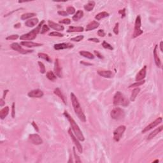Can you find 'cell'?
Returning <instances> with one entry per match:
<instances>
[{
	"label": "cell",
	"mask_w": 163,
	"mask_h": 163,
	"mask_svg": "<svg viewBox=\"0 0 163 163\" xmlns=\"http://www.w3.org/2000/svg\"><path fill=\"white\" fill-rule=\"evenodd\" d=\"M64 115L65 116V117L68 119V120L70 122V126H71V128L72 129V130L73 131V132L75 133V135L76 136V137L79 139L80 141H84L85 138L83 136V133H82V131L80 130V128L78 126V124H76V122L71 117V116L66 111L64 112Z\"/></svg>",
	"instance_id": "cell-1"
},
{
	"label": "cell",
	"mask_w": 163,
	"mask_h": 163,
	"mask_svg": "<svg viewBox=\"0 0 163 163\" xmlns=\"http://www.w3.org/2000/svg\"><path fill=\"white\" fill-rule=\"evenodd\" d=\"M71 103H72L73 107V109L75 110V113L77 115L78 117L79 118L80 120L83 122L86 121V117L83 113V110L82 109L81 105H80V103H79V100H78L76 96L74 94L73 92L71 93Z\"/></svg>",
	"instance_id": "cell-2"
},
{
	"label": "cell",
	"mask_w": 163,
	"mask_h": 163,
	"mask_svg": "<svg viewBox=\"0 0 163 163\" xmlns=\"http://www.w3.org/2000/svg\"><path fill=\"white\" fill-rule=\"evenodd\" d=\"M45 22V21H42L39 24L38 26H37L36 28H34V30H33L32 31H30V33H27V34H24L23 35L21 36L20 37V40H33L35 39L36 37L37 34H38L41 31V27L43 26V23Z\"/></svg>",
	"instance_id": "cell-3"
},
{
	"label": "cell",
	"mask_w": 163,
	"mask_h": 163,
	"mask_svg": "<svg viewBox=\"0 0 163 163\" xmlns=\"http://www.w3.org/2000/svg\"><path fill=\"white\" fill-rule=\"evenodd\" d=\"M129 104L128 99L125 98V96L120 92L117 91L113 97V104L115 106H122V107H128Z\"/></svg>",
	"instance_id": "cell-4"
},
{
	"label": "cell",
	"mask_w": 163,
	"mask_h": 163,
	"mask_svg": "<svg viewBox=\"0 0 163 163\" xmlns=\"http://www.w3.org/2000/svg\"><path fill=\"white\" fill-rule=\"evenodd\" d=\"M141 19L140 15H138L136 18V21H135V30H134V33L132 34V38H135L136 37L139 36L143 34V31L141 30Z\"/></svg>",
	"instance_id": "cell-5"
},
{
	"label": "cell",
	"mask_w": 163,
	"mask_h": 163,
	"mask_svg": "<svg viewBox=\"0 0 163 163\" xmlns=\"http://www.w3.org/2000/svg\"><path fill=\"white\" fill-rule=\"evenodd\" d=\"M124 115H125V113H124V110L122 108H119V107L113 108L110 113L111 117L113 119H115V120L122 119V118H124Z\"/></svg>",
	"instance_id": "cell-6"
},
{
	"label": "cell",
	"mask_w": 163,
	"mask_h": 163,
	"mask_svg": "<svg viewBox=\"0 0 163 163\" xmlns=\"http://www.w3.org/2000/svg\"><path fill=\"white\" fill-rule=\"evenodd\" d=\"M126 129V127L122 125L119 126L115 129L113 132V139L115 141H119L122 135H124V132H125Z\"/></svg>",
	"instance_id": "cell-7"
},
{
	"label": "cell",
	"mask_w": 163,
	"mask_h": 163,
	"mask_svg": "<svg viewBox=\"0 0 163 163\" xmlns=\"http://www.w3.org/2000/svg\"><path fill=\"white\" fill-rule=\"evenodd\" d=\"M68 133H69V135H70V137H71V140H72L74 144H75V147H76V149H77V150L79 151V153L82 154V152H83V149H82V145L80 143V142L79 141V139H78L76 137V136H75V135H74V134L72 132V131H71V128L69 129Z\"/></svg>",
	"instance_id": "cell-8"
},
{
	"label": "cell",
	"mask_w": 163,
	"mask_h": 163,
	"mask_svg": "<svg viewBox=\"0 0 163 163\" xmlns=\"http://www.w3.org/2000/svg\"><path fill=\"white\" fill-rule=\"evenodd\" d=\"M10 47H11V48L13 50L17 51L18 52L21 53V54H30V53H32L33 52V50H25V49H22V47H21L18 43H13L12 44L10 45Z\"/></svg>",
	"instance_id": "cell-9"
},
{
	"label": "cell",
	"mask_w": 163,
	"mask_h": 163,
	"mask_svg": "<svg viewBox=\"0 0 163 163\" xmlns=\"http://www.w3.org/2000/svg\"><path fill=\"white\" fill-rule=\"evenodd\" d=\"M162 122V117H159L158 119H157L154 122H151L149 125H148L147 127H145V128H144L143 130L142 131V133H145V132H147V131L151 130V129H153L154 128H155V127H156L157 126H158L159 124H161Z\"/></svg>",
	"instance_id": "cell-10"
},
{
	"label": "cell",
	"mask_w": 163,
	"mask_h": 163,
	"mask_svg": "<svg viewBox=\"0 0 163 163\" xmlns=\"http://www.w3.org/2000/svg\"><path fill=\"white\" fill-rule=\"evenodd\" d=\"M29 138H30L31 143L34 144V145H40V144L43 143V140H42V138L38 134L30 135L29 136Z\"/></svg>",
	"instance_id": "cell-11"
},
{
	"label": "cell",
	"mask_w": 163,
	"mask_h": 163,
	"mask_svg": "<svg viewBox=\"0 0 163 163\" xmlns=\"http://www.w3.org/2000/svg\"><path fill=\"white\" fill-rule=\"evenodd\" d=\"M73 47V45L70 43H58V44H55L54 45V48L55 50H63V49H71Z\"/></svg>",
	"instance_id": "cell-12"
},
{
	"label": "cell",
	"mask_w": 163,
	"mask_h": 163,
	"mask_svg": "<svg viewBox=\"0 0 163 163\" xmlns=\"http://www.w3.org/2000/svg\"><path fill=\"white\" fill-rule=\"evenodd\" d=\"M27 95L30 98H40L43 96V92L40 89H34L29 92Z\"/></svg>",
	"instance_id": "cell-13"
},
{
	"label": "cell",
	"mask_w": 163,
	"mask_h": 163,
	"mask_svg": "<svg viewBox=\"0 0 163 163\" xmlns=\"http://www.w3.org/2000/svg\"><path fill=\"white\" fill-rule=\"evenodd\" d=\"M147 73V66H144V67L138 73L136 76V81L139 82L143 80L146 76Z\"/></svg>",
	"instance_id": "cell-14"
},
{
	"label": "cell",
	"mask_w": 163,
	"mask_h": 163,
	"mask_svg": "<svg viewBox=\"0 0 163 163\" xmlns=\"http://www.w3.org/2000/svg\"><path fill=\"white\" fill-rule=\"evenodd\" d=\"M62 70L61 68L60 64H59V59H56L55 61V64H54V72H55V75L58 77H61L62 76Z\"/></svg>",
	"instance_id": "cell-15"
},
{
	"label": "cell",
	"mask_w": 163,
	"mask_h": 163,
	"mask_svg": "<svg viewBox=\"0 0 163 163\" xmlns=\"http://www.w3.org/2000/svg\"><path fill=\"white\" fill-rule=\"evenodd\" d=\"M48 24L50 28L53 29L54 30H56V31H63L64 30V26H61V25L59 24L55 23V22H52L51 21H48Z\"/></svg>",
	"instance_id": "cell-16"
},
{
	"label": "cell",
	"mask_w": 163,
	"mask_h": 163,
	"mask_svg": "<svg viewBox=\"0 0 163 163\" xmlns=\"http://www.w3.org/2000/svg\"><path fill=\"white\" fill-rule=\"evenodd\" d=\"M157 47H158V45H156V46H155L154 47V58L155 63H156V66H157L158 68H161V60H160L158 54H157Z\"/></svg>",
	"instance_id": "cell-17"
},
{
	"label": "cell",
	"mask_w": 163,
	"mask_h": 163,
	"mask_svg": "<svg viewBox=\"0 0 163 163\" xmlns=\"http://www.w3.org/2000/svg\"><path fill=\"white\" fill-rule=\"evenodd\" d=\"M98 75H100L101 76H103L104 78H107V79H111L113 76V74L112 71L110 70H103V71H98Z\"/></svg>",
	"instance_id": "cell-18"
},
{
	"label": "cell",
	"mask_w": 163,
	"mask_h": 163,
	"mask_svg": "<svg viewBox=\"0 0 163 163\" xmlns=\"http://www.w3.org/2000/svg\"><path fill=\"white\" fill-rule=\"evenodd\" d=\"M99 26V23L97 21H92L91 22H90L89 24L87 25L86 26L85 30L87 31H92V30H95V29L98 28Z\"/></svg>",
	"instance_id": "cell-19"
},
{
	"label": "cell",
	"mask_w": 163,
	"mask_h": 163,
	"mask_svg": "<svg viewBox=\"0 0 163 163\" xmlns=\"http://www.w3.org/2000/svg\"><path fill=\"white\" fill-rule=\"evenodd\" d=\"M21 44L22 45L27 47V48H32V47H36L42 46V43H34V42H26V41H25V42H22L21 43Z\"/></svg>",
	"instance_id": "cell-20"
},
{
	"label": "cell",
	"mask_w": 163,
	"mask_h": 163,
	"mask_svg": "<svg viewBox=\"0 0 163 163\" xmlns=\"http://www.w3.org/2000/svg\"><path fill=\"white\" fill-rule=\"evenodd\" d=\"M54 93L55 94L56 96H57L58 97L60 98V99H61L62 101H63V102L64 103V104H67V102H66V99L65 96L63 95V94L62 93L61 91V90L59 89V88L55 89L54 91Z\"/></svg>",
	"instance_id": "cell-21"
},
{
	"label": "cell",
	"mask_w": 163,
	"mask_h": 163,
	"mask_svg": "<svg viewBox=\"0 0 163 163\" xmlns=\"http://www.w3.org/2000/svg\"><path fill=\"white\" fill-rule=\"evenodd\" d=\"M163 129V126H160L159 128H157L156 129H155L154 131H152V132H150V135H148V137H147V140H151V139H152L153 138H154L155 136H156L157 135H158L159 132H161V131H162Z\"/></svg>",
	"instance_id": "cell-22"
},
{
	"label": "cell",
	"mask_w": 163,
	"mask_h": 163,
	"mask_svg": "<svg viewBox=\"0 0 163 163\" xmlns=\"http://www.w3.org/2000/svg\"><path fill=\"white\" fill-rule=\"evenodd\" d=\"M38 22H39V21L37 18H31V19H29L28 21L25 22V25L29 27H32L36 26L38 23Z\"/></svg>",
	"instance_id": "cell-23"
},
{
	"label": "cell",
	"mask_w": 163,
	"mask_h": 163,
	"mask_svg": "<svg viewBox=\"0 0 163 163\" xmlns=\"http://www.w3.org/2000/svg\"><path fill=\"white\" fill-rule=\"evenodd\" d=\"M79 54H80V55H81L82 56L84 57L85 58H87V59H94V55L92 54H91V52H89L82 50V51L79 52Z\"/></svg>",
	"instance_id": "cell-24"
},
{
	"label": "cell",
	"mask_w": 163,
	"mask_h": 163,
	"mask_svg": "<svg viewBox=\"0 0 163 163\" xmlns=\"http://www.w3.org/2000/svg\"><path fill=\"white\" fill-rule=\"evenodd\" d=\"M84 29L83 27H74V26H70L67 32L68 33H74V32H77V33H80L83 32Z\"/></svg>",
	"instance_id": "cell-25"
},
{
	"label": "cell",
	"mask_w": 163,
	"mask_h": 163,
	"mask_svg": "<svg viewBox=\"0 0 163 163\" xmlns=\"http://www.w3.org/2000/svg\"><path fill=\"white\" fill-rule=\"evenodd\" d=\"M95 6V2L94 1H89L88 3L84 5V9L87 12H91L93 10Z\"/></svg>",
	"instance_id": "cell-26"
},
{
	"label": "cell",
	"mask_w": 163,
	"mask_h": 163,
	"mask_svg": "<svg viewBox=\"0 0 163 163\" xmlns=\"http://www.w3.org/2000/svg\"><path fill=\"white\" fill-rule=\"evenodd\" d=\"M9 111H10V108L8 106L4 107L1 111H0V118L1 119H4L9 113Z\"/></svg>",
	"instance_id": "cell-27"
},
{
	"label": "cell",
	"mask_w": 163,
	"mask_h": 163,
	"mask_svg": "<svg viewBox=\"0 0 163 163\" xmlns=\"http://www.w3.org/2000/svg\"><path fill=\"white\" fill-rule=\"evenodd\" d=\"M140 89L138 88V87H136V88H135V89L132 91V93H131V98H130L131 101H135L136 97H137L138 94L139 92H140Z\"/></svg>",
	"instance_id": "cell-28"
},
{
	"label": "cell",
	"mask_w": 163,
	"mask_h": 163,
	"mask_svg": "<svg viewBox=\"0 0 163 163\" xmlns=\"http://www.w3.org/2000/svg\"><path fill=\"white\" fill-rule=\"evenodd\" d=\"M83 11H82V10H78V11L76 12V14L73 16L72 18L74 21H79V20H80L82 17H83Z\"/></svg>",
	"instance_id": "cell-29"
},
{
	"label": "cell",
	"mask_w": 163,
	"mask_h": 163,
	"mask_svg": "<svg viewBox=\"0 0 163 163\" xmlns=\"http://www.w3.org/2000/svg\"><path fill=\"white\" fill-rule=\"evenodd\" d=\"M109 16V14L106 12H102L99 13L97 15L95 16V18H96L97 21H100L102 18H104L105 17H107Z\"/></svg>",
	"instance_id": "cell-30"
},
{
	"label": "cell",
	"mask_w": 163,
	"mask_h": 163,
	"mask_svg": "<svg viewBox=\"0 0 163 163\" xmlns=\"http://www.w3.org/2000/svg\"><path fill=\"white\" fill-rule=\"evenodd\" d=\"M38 56L39 58H41V59H43L44 60H45L46 61L49 62V63H51L52 60L50 58V57L49 56V55L47 54H44V53H38Z\"/></svg>",
	"instance_id": "cell-31"
},
{
	"label": "cell",
	"mask_w": 163,
	"mask_h": 163,
	"mask_svg": "<svg viewBox=\"0 0 163 163\" xmlns=\"http://www.w3.org/2000/svg\"><path fill=\"white\" fill-rule=\"evenodd\" d=\"M47 77L49 80H51V81H54L55 80H56L57 76L56 75L54 74V72H52V71H49L47 73Z\"/></svg>",
	"instance_id": "cell-32"
},
{
	"label": "cell",
	"mask_w": 163,
	"mask_h": 163,
	"mask_svg": "<svg viewBox=\"0 0 163 163\" xmlns=\"http://www.w3.org/2000/svg\"><path fill=\"white\" fill-rule=\"evenodd\" d=\"M36 14L34 13H26V14H24L21 15V19L22 20H26L28 18H31V17L35 16Z\"/></svg>",
	"instance_id": "cell-33"
},
{
	"label": "cell",
	"mask_w": 163,
	"mask_h": 163,
	"mask_svg": "<svg viewBox=\"0 0 163 163\" xmlns=\"http://www.w3.org/2000/svg\"><path fill=\"white\" fill-rule=\"evenodd\" d=\"M145 81L144 80H141V81H139V82H136V83H132V85H131L129 87V88H132V87H139V86L143 84L144 83H145Z\"/></svg>",
	"instance_id": "cell-34"
},
{
	"label": "cell",
	"mask_w": 163,
	"mask_h": 163,
	"mask_svg": "<svg viewBox=\"0 0 163 163\" xmlns=\"http://www.w3.org/2000/svg\"><path fill=\"white\" fill-rule=\"evenodd\" d=\"M102 46H103V47L106 49H108V50H113V47H112L110 44L107 43L106 41H104V42H103V43H102Z\"/></svg>",
	"instance_id": "cell-35"
},
{
	"label": "cell",
	"mask_w": 163,
	"mask_h": 163,
	"mask_svg": "<svg viewBox=\"0 0 163 163\" xmlns=\"http://www.w3.org/2000/svg\"><path fill=\"white\" fill-rule=\"evenodd\" d=\"M38 65L40 66V71L41 73L44 74L45 73V65L43 64V63L39 61L38 62Z\"/></svg>",
	"instance_id": "cell-36"
},
{
	"label": "cell",
	"mask_w": 163,
	"mask_h": 163,
	"mask_svg": "<svg viewBox=\"0 0 163 163\" xmlns=\"http://www.w3.org/2000/svg\"><path fill=\"white\" fill-rule=\"evenodd\" d=\"M83 38H84V36H83V35H79L76 37H74V38H71V41H73V42H80V41H82V40L83 39Z\"/></svg>",
	"instance_id": "cell-37"
},
{
	"label": "cell",
	"mask_w": 163,
	"mask_h": 163,
	"mask_svg": "<svg viewBox=\"0 0 163 163\" xmlns=\"http://www.w3.org/2000/svg\"><path fill=\"white\" fill-rule=\"evenodd\" d=\"M67 13L70 15H73L75 13V8L73 6H69L67 8V10H66Z\"/></svg>",
	"instance_id": "cell-38"
},
{
	"label": "cell",
	"mask_w": 163,
	"mask_h": 163,
	"mask_svg": "<svg viewBox=\"0 0 163 163\" xmlns=\"http://www.w3.org/2000/svg\"><path fill=\"white\" fill-rule=\"evenodd\" d=\"M48 31H49V26H47V25H46V24H43V26H42V30H41V31H40V33L42 34H45V33L46 32H47Z\"/></svg>",
	"instance_id": "cell-39"
},
{
	"label": "cell",
	"mask_w": 163,
	"mask_h": 163,
	"mask_svg": "<svg viewBox=\"0 0 163 163\" xmlns=\"http://www.w3.org/2000/svg\"><path fill=\"white\" fill-rule=\"evenodd\" d=\"M17 38H18V34H13V35H10L6 37V40H17Z\"/></svg>",
	"instance_id": "cell-40"
},
{
	"label": "cell",
	"mask_w": 163,
	"mask_h": 163,
	"mask_svg": "<svg viewBox=\"0 0 163 163\" xmlns=\"http://www.w3.org/2000/svg\"><path fill=\"white\" fill-rule=\"evenodd\" d=\"M49 36H57V37H63V34L59 32H56V31H54V32H52L49 33Z\"/></svg>",
	"instance_id": "cell-41"
},
{
	"label": "cell",
	"mask_w": 163,
	"mask_h": 163,
	"mask_svg": "<svg viewBox=\"0 0 163 163\" xmlns=\"http://www.w3.org/2000/svg\"><path fill=\"white\" fill-rule=\"evenodd\" d=\"M59 23L60 24H70L71 23V20L70 18H65V19L61 20V21H59Z\"/></svg>",
	"instance_id": "cell-42"
},
{
	"label": "cell",
	"mask_w": 163,
	"mask_h": 163,
	"mask_svg": "<svg viewBox=\"0 0 163 163\" xmlns=\"http://www.w3.org/2000/svg\"><path fill=\"white\" fill-rule=\"evenodd\" d=\"M98 36L101 37H104L106 35V33L104 31V30H99L98 31Z\"/></svg>",
	"instance_id": "cell-43"
},
{
	"label": "cell",
	"mask_w": 163,
	"mask_h": 163,
	"mask_svg": "<svg viewBox=\"0 0 163 163\" xmlns=\"http://www.w3.org/2000/svg\"><path fill=\"white\" fill-rule=\"evenodd\" d=\"M119 23H117L116 24H115V27L113 28V33H114L116 35H117V34H119Z\"/></svg>",
	"instance_id": "cell-44"
},
{
	"label": "cell",
	"mask_w": 163,
	"mask_h": 163,
	"mask_svg": "<svg viewBox=\"0 0 163 163\" xmlns=\"http://www.w3.org/2000/svg\"><path fill=\"white\" fill-rule=\"evenodd\" d=\"M15 103H13L12 107V117L13 118L15 117Z\"/></svg>",
	"instance_id": "cell-45"
},
{
	"label": "cell",
	"mask_w": 163,
	"mask_h": 163,
	"mask_svg": "<svg viewBox=\"0 0 163 163\" xmlns=\"http://www.w3.org/2000/svg\"><path fill=\"white\" fill-rule=\"evenodd\" d=\"M57 14H59V15H61V16H64V17H66L68 15V14L67 13V12L66 11H58L57 12Z\"/></svg>",
	"instance_id": "cell-46"
},
{
	"label": "cell",
	"mask_w": 163,
	"mask_h": 163,
	"mask_svg": "<svg viewBox=\"0 0 163 163\" xmlns=\"http://www.w3.org/2000/svg\"><path fill=\"white\" fill-rule=\"evenodd\" d=\"M73 152H74V155H75V159H76V162H81V160L80 159L79 156L76 154V152H75V148H73Z\"/></svg>",
	"instance_id": "cell-47"
},
{
	"label": "cell",
	"mask_w": 163,
	"mask_h": 163,
	"mask_svg": "<svg viewBox=\"0 0 163 163\" xmlns=\"http://www.w3.org/2000/svg\"><path fill=\"white\" fill-rule=\"evenodd\" d=\"M119 14H121V15H122L121 17H122V18H124V17L126 16V8H124L123 10H119Z\"/></svg>",
	"instance_id": "cell-48"
},
{
	"label": "cell",
	"mask_w": 163,
	"mask_h": 163,
	"mask_svg": "<svg viewBox=\"0 0 163 163\" xmlns=\"http://www.w3.org/2000/svg\"><path fill=\"white\" fill-rule=\"evenodd\" d=\"M94 52L95 55H96L98 58H99V59H103V55H102L99 52L97 51V50H94Z\"/></svg>",
	"instance_id": "cell-49"
},
{
	"label": "cell",
	"mask_w": 163,
	"mask_h": 163,
	"mask_svg": "<svg viewBox=\"0 0 163 163\" xmlns=\"http://www.w3.org/2000/svg\"><path fill=\"white\" fill-rule=\"evenodd\" d=\"M89 41H91V42H95V43H99V40L98 39V38H89L88 39Z\"/></svg>",
	"instance_id": "cell-50"
},
{
	"label": "cell",
	"mask_w": 163,
	"mask_h": 163,
	"mask_svg": "<svg viewBox=\"0 0 163 163\" xmlns=\"http://www.w3.org/2000/svg\"><path fill=\"white\" fill-rule=\"evenodd\" d=\"M32 125H33V126L34 127V129H35V130L37 132H39V128H38V126L36 125V123L34 122H32Z\"/></svg>",
	"instance_id": "cell-51"
},
{
	"label": "cell",
	"mask_w": 163,
	"mask_h": 163,
	"mask_svg": "<svg viewBox=\"0 0 163 163\" xmlns=\"http://www.w3.org/2000/svg\"><path fill=\"white\" fill-rule=\"evenodd\" d=\"M5 104V101H4V99L3 98H1V99H0V107H3Z\"/></svg>",
	"instance_id": "cell-52"
},
{
	"label": "cell",
	"mask_w": 163,
	"mask_h": 163,
	"mask_svg": "<svg viewBox=\"0 0 163 163\" xmlns=\"http://www.w3.org/2000/svg\"><path fill=\"white\" fill-rule=\"evenodd\" d=\"M8 90H5V91H4V92H3V99H5V98H6V94L8 93Z\"/></svg>",
	"instance_id": "cell-53"
},
{
	"label": "cell",
	"mask_w": 163,
	"mask_h": 163,
	"mask_svg": "<svg viewBox=\"0 0 163 163\" xmlns=\"http://www.w3.org/2000/svg\"><path fill=\"white\" fill-rule=\"evenodd\" d=\"M21 23H17L16 24L14 25V27H15V28H19V27H21Z\"/></svg>",
	"instance_id": "cell-54"
},
{
	"label": "cell",
	"mask_w": 163,
	"mask_h": 163,
	"mask_svg": "<svg viewBox=\"0 0 163 163\" xmlns=\"http://www.w3.org/2000/svg\"><path fill=\"white\" fill-rule=\"evenodd\" d=\"M162 46H163V42L161 41L160 42V49H161V51L163 52V49H162Z\"/></svg>",
	"instance_id": "cell-55"
},
{
	"label": "cell",
	"mask_w": 163,
	"mask_h": 163,
	"mask_svg": "<svg viewBox=\"0 0 163 163\" xmlns=\"http://www.w3.org/2000/svg\"><path fill=\"white\" fill-rule=\"evenodd\" d=\"M80 63H81V64H85V65H87V66H90V65H92V64H90V63H84V62H83V61H82V62H80Z\"/></svg>",
	"instance_id": "cell-56"
}]
</instances>
